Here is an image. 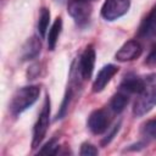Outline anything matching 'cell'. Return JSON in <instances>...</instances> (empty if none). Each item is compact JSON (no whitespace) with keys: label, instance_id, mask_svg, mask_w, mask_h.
<instances>
[{"label":"cell","instance_id":"7c38bea8","mask_svg":"<svg viewBox=\"0 0 156 156\" xmlns=\"http://www.w3.org/2000/svg\"><path fill=\"white\" fill-rule=\"evenodd\" d=\"M40 40L37 37H32L27 40V43L23 45L22 49V60L23 61H28V60H33L35 58L39 52H40Z\"/></svg>","mask_w":156,"mask_h":156},{"label":"cell","instance_id":"9a60e30c","mask_svg":"<svg viewBox=\"0 0 156 156\" xmlns=\"http://www.w3.org/2000/svg\"><path fill=\"white\" fill-rule=\"evenodd\" d=\"M50 23V11L46 7H43L39 13V20H38V32L40 34V38H45L48 33Z\"/></svg>","mask_w":156,"mask_h":156},{"label":"cell","instance_id":"3957f363","mask_svg":"<svg viewBox=\"0 0 156 156\" xmlns=\"http://www.w3.org/2000/svg\"><path fill=\"white\" fill-rule=\"evenodd\" d=\"M49 124H50V99L49 96H46L44 100L43 107L40 110V113L38 116V119L33 128V140H32L33 149L38 147L43 141V139L45 138Z\"/></svg>","mask_w":156,"mask_h":156},{"label":"cell","instance_id":"9c48e42d","mask_svg":"<svg viewBox=\"0 0 156 156\" xmlns=\"http://www.w3.org/2000/svg\"><path fill=\"white\" fill-rule=\"evenodd\" d=\"M95 66V50L93 46H88L79 60V72L84 79H89L93 74Z\"/></svg>","mask_w":156,"mask_h":156},{"label":"cell","instance_id":"7a4b0ae2","mask_svg":"<svg viewBox=\"0 0 156 156\" xmlns=\"http://www.w3.org/2000/svg\"><path fill=\"white\" fill-rule=\"evenodd\" d=\"M40 95L38 85H26L16 90L10 102V111L13 116H18L35 104Z\"/></svg>","mask_w":156,"mask_h":156},{"label":"cell","instance_id":"e0dca14e","mask_svg":"<svg viewBox=\"0 0 156 156\" xmlns=\"http://www.w3.org/2000/svg\"><path fill=\"white\" fill-rule=\"evenodd\" d=\"M143 134L147 138H156V119H150L144 124Z\"/></svg>","mask_w":156,"mask_h":156},{"label":"cell","instance_id":"4fadbf2b","mask_svg":"<svg viewBox=\"0 0 156 156\" xmlns=\"http://www.w3.org/2000/svg\"><path fill=\"white\" fill-rule=\"evenodd\" d=\"M128 102H129V95L126 94L122 90H118V93H116L112 96V99L110 101V107H111V110L113 112L119 113V112H122L126 108Z\"/></svg>","mask_w":156,"mask_h":156},{"label":"cell","instance_id":"30bf717a","mask_svg":"<svg viewBox=\"0 0 156 156\" xmlns=\"http://www.w3.org/2000/svg\"><path fill=\"white\" fill-rule=\"evenodd\" d=\"M138 35L143 39H151L156 35V5L143 20L138 30Z\"/></svg>","mask_w":156,"mask_h":156},{"label":"cell","instance_id":"8992f818","mask_svg":"<svg viewBox=\"0 0 156 156\" xmlns=\"http://www.w3.org/2000/svg\"><path fill=\"white\" fill-rule=\"evenodd\" d=\"M111 117L108 112L104 108L95 110L90 113L88 118V127L94 134H102L108 129Z\"/></svg>","mask_w":156,"mask_h":156},{"label":"cell","instance_id":"6da1fadb","mask_svg":"<svg viewBox=\"0 0 156 156\" xmlns=\"http://www.w3.org/2000/svg\"><path fill=\"white\" fill-rule=\"evenodd\" d=\"M156 106V73H151L144 78V85L136 95L133 107V115L141 117Z\"/></svg>","mask_w":156,"mask_h":156},{"label":"cell","instance_id":"2e32d148","mask_svg":"<svg viewBox=\"0 0 156 156\" xmlns=\"http://www.w3.org/2000/svg\"><path fill=\"white\" fill-rule=\"evenodd\" d=\"M58 152V143L56 138L50 139L40 150L39 154H44V155H56Z\"/></svg>","mask_w":156,"mask_h":156},{"label":"cell","instance_id":"ffe728a7","mask_svg":"<svg viewBox=\"0 0 156 156\" xmlns=\"http://www.w3.org/2000/svg\"><path fill=\"white\" fill-rule=\"evenodd\" d=\"M39 65L38 63H35V65H32L30 67H29V69H28V79H34L38 74H39Z\"/></svg>","mask_w":156,"mask_h":156},{"label":"cell","instance_id":"8fae6325","mask_svg":"<svg viewBox=\"0 0 156 156\" xmlns=\"http://www.w3.org/2000/svg\"><path fill=\"white\" fill-rule=\"evenodd\" d=\"M143 85H144V78H140L135 74H127L119 85V90L124 91L128 95H130V94L138 95L140 93Z\"/></svg>","mask_w":156,"mask_h":156},{"label":"cell","instance_id":"44dd1931","mask_svg":"<svg viewBox=\"0 0 156 156\" xmlns=\"http://www.w3.org/2000/svg\"><path fill=\"white\" fill-rule=\"evenodd\" d=\"M119 126H121V123H118V124H116V126L113 127V129L111 130V133H110V134H108V135H107V136H106V138L104 139L102 144H108V143H110V141L112 140V138L115 136V134H116V133L118 132V129H119Z\"/></svg>","mask_w":156,"mask_h":156},{"label":"cell","instance_id":"ba28073f","mask_svg":"<svg viewBox=\"0 0 156 156\" xmlns=\"http://www.w3.org/2000/svg\"><path fill=\"white\" fill-rule=\"evenodd\" d=\"M117 72H118V67L115 66V65H106V66H104L99 71L95 80L93 83V91L94 93L102 91L105 89V87L108 84V82L112 79V77Z\"/></svg>","mask_w":156,"mask_h":156},{"label":"cell","instance_id":"ac0fdd59","mask_svg":"<svg viewBox=\"0 0 156 156\" xmlns=\"http://www.w3.org/2000/svg\"><path fill=\"white\" fill-rule=\"evenodd\" d=\"M79 154L82 156H91V155H98L99 150L93 144H90V143H83L82 146H80Z\"/></svg>","mask_w":156,"mask_h":156},{"label":"cell","instance_id":"5b68a950","mask_svg":"<svg viewBox=\"0 0 156 156\" xmlns=\"http://www.w3.org/2000/svg\"><path fill=\"white\" fill-rule=\"evenodd\" d=\"M130 7V0H105L101 7V16L106 21H115L124 16Z\"/></svg>","mask_w":156,"mask_h":156},{"label":"cell","instance_id":"d6986e66","mask_svg":"<svg viewBox=\"0 0 156 156\" xmlns=\"http://www.w3.org/2000/svg\"><path fill=\"white\" fill-rule=\"evenodd\" d=\"M145 63L149 65V66H156V44L152 46V49H151L149 56L146 57Z\"/></svg>","mask_w":156,"mask_h":156},{"label":"cell","instance_id":"277c9868","mask_svg":"<svg viewBox=\"0 0 156 156\" xmlns=\"http://www.w3.org/2000/svg\"><path fill=\"white\" fill-rule=\"evenodd\" d=\"M68 13L79 27H84L90 21L91 5L89 0H69Z\"/></svg>","mask_w":156,"mask_h":156},{"label":"cell","instance_id":"5bb4252c","mask_svg":"<svg viewBox=\"0 0 156 156\" xmlns=\"http://www.w3.org/2000/svg\"><path fill=\"white\" fill-rule=\"evenodd\" d=\"M61 30H62V20L60 17H57L51 28L49 29V33H48V46H49V50H54L56 44H57V40H58V37L61 34Z\"/></svg>","mask_w":156,"mask_h":156},{"label":"cell","instance_id":"52a82bcc","mask_svg":"<svg viewBox=\"0 0 156 156\" xmlns=\"http://www.w3.org/2000/svg\"><path fill=\"white\" fill-rule=\"evenodd\" d=\"M143 52V48L140 43L135 39H130L126 41L116 52L115 58L119 62H127V61H133L138 58Z\"/></svg>","mask_w":156,"mask_h":156}]
</instances>
